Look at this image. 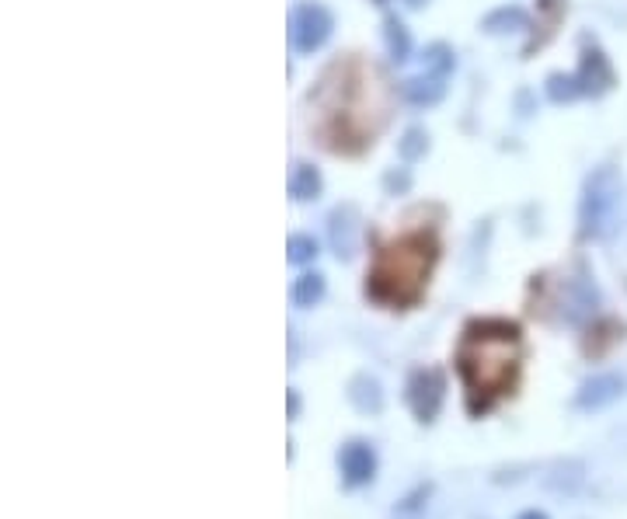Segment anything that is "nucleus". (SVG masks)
<instances>
[{
	"instance_id": "1",
	"label": "nucleus",
	"mask_w": 627,
	"mask_h": 519,
	"mask_svg": "<svg viewBox=\"0 0 627 519\" xmlns=\"http://www.w3.org/2000/svg\"><path fill=\"white\" fill-rule=\"evenodd\" d=\"M621 199H624L621 175L614 168H596L586 178V189H582V203H579L582 237L603 241V237L614 234L617 220H621Z\"/></svg>"
},
{
	"instance_id": "2",
	"label": "nucleus",
	"mask_w": 627,
	"mask_h": 519,
	"mask_svg": "<svg viewBox=\"0 0 627 519\" xmlns=\"http://www.w3.org/2000/svg\"><path fill=\"white\" fill-rule=\"evenodd\" d=\"M331 28H335V21H331L328 7L324 4H314V0H300L297 7H293L290 14V42L293 49H297L300 56H311L317 49L324 46V42L331 39Z\"/></svg>"
},
{
	"instance_id": "3",
	"label": "nucleus",
	"mask_w": 627,
	"mask_h": 519,
	"mask_svg": "<svg viewBox=\"0 0 627 519\" xmlns=\"http://www.w3.org/2000/svg\"><path fill=\"white\" fill-rule=\"evenodd\" d=\"M408 405L422 422H432L443 405V377L432 370H415L408 380Z\"/></svg>"
},
{
	"instance_id": "4",
	"label": "nucleus",
	"mask_w": 627,
	"mask_h": 519,
	"mask_svg": "<svg viewBox=\"0 0 627 519\" xmlns=\"http://www.w3.org/2000/svg\"><path fill=\"white\" fill-rule=\"evenodd\" d=\"M621 394H624V377H617V373H600V377L582 384V391L575 394V408H582V412H600V408L614 405Z\"/></svg>"
},
{
	"instance_id": "5",
	"label": "nucleus",
	"mask_w": 627,
	"mask_h": 519,
	"mask_svg": "<svg viewBox=\"0 0 627 519\" xmlns=\"http://www.w3.org/2000/svg\"><path fill=\"white\" fill-rule=\"evenodd\" d=\"M575 77H579V84H582V95H593V98L607 95L610 84H614V70H610L607 56L596 46L582 53V63H579V70H575Z\"/></svg>"
},
{
	"instance_id": "6",
	"label": "nucleus",
	"mask_w": 627,
	"mask_h": 519,
	"mask_svg": "<svg viewBox=\"0 0 627 519\" xmlns=\"http://www.w3.org/2000/svg\"><path fill=\"white\" fill-rule=\"evenodd\" d=\"M338 464H342V474L349 485H366L373 481V471H377V457L366 443H345L342 453H338Z\"/></svg>"
},
{
	"instance_id": "7",
	"label": "nucleus",
	"mask_w": 627,
	"mask_h": 519,
	"mask_svg": "<svg viewBox=\"0 0 627 519\" xmlns=\"http://www.w3.org/2000/svg\"><path fill=\"white\" fill-rule=\"evenodd\" d=\"M446 81H450V77L432 74V70H422V74L408 77V81L401 84V95H405V102H412L418 108L439 105V102H443V95H446Z\"/></svg>"
},
{
	"instance_id": "8",
	"label": "nucleus",
	"mask_w": 627,
	"mask_h": 519,
	"mask_svg": "<svg viewBox=\"0 0 627 519\" xmlns=\"http://www.w3.org/2000/svg\"><path fill=\"white\" fill-rule=\"evenodd\" d=\"M328 237L331 248H335L338 258H349L356 251V237H359V216L352 206H338L328 220Z\"/></svg>"
},
{
	"instance_id": "9",
	"label": "nucleus",
	"mask_w": 627,
	"mask_h": 519,
	"mask_svg": "<svg viewBox=\"0 0 627 519\" xmlns=\"http://www.w3.org/2000/svg\"><path fill=\"white\" fill-rule=\"evenodd\" d=\"M596 304H600V293H596V286L589 283L586 276H579L572 286H568V307H565V317L572 324L586 321V317L596 314Z\"/></svg>"
},
{
	"instance_id": "10",
	"label": "nucleus",
	"mask_w": 627,
	"mask_h": 519,
	"mask_svg": "<svg viewBox=\"0 0 627 519\" xmlns=\"http://www.w3.org/2000/svg\"><path fill=\"white\" fill-rule=\"evenodd\" d=\"M481 28H485L488 35H509V32H523V28H530V14H526L520 4L495 7L492 14H485V21H481Z\"/></svg>"
},
{
	"instance_id": "11",
	"label": "nucleus",
	"mask_w": 627,
	"mask_h": 519,
	"mask_svg": "<svg viewBox=\"0 0 627 519\" xmlns=\"http://www.w3.org/2000/svg\"><path fill=\"white\" fill-rule=\"evenodd\" d=\"M290 196L297 199V203H311V199L321 196V175H317V168H311V164H297V168H293Z\"/></svg>"
},
{
	"instance_id": "12",
	"label": "nucleus",
	"mask_w": 627,
	"mask_h": 519,
	"mask_svg": "<svg viewBox=\"0 0 627 519\" xmlns=\"http://www.w3.org/2000/svg\"><path fill=\"white\" fill-rule=\"evenodd\" d=\"M349 401L359 408V412H380L384 394H380V384L373 377H356L349 384Z\"/></svg>"
},
{
	"instance_id": "13",
	"label": "nucleus",
	"mask_w": 627,
	"mask_h": 519,
	"mask_svg": "<svg viewBox=\"0 0 627 519\" xmlns=\"http://www.w3.org/2000/svg\"><path fill=\"white\" fill-rule=\"evenodd\" d=\"M384 42H387V53H391L394 63H405L408 56H412V35H408V28L401 25L398 18H387Z\"/></svg>"
},
{
	"instance_id": "14",
	"label": "nucleus",
	"mask_w": 627,
	"mask_h": 519,
	"mask_svg": "<svg viewBox=\"0 0 627 519\" xmlns=\"http://www.w3.org/2000/svg\"><path fill=\"white\" fill-rule=\"evenodd\" d=\"M547 98H551L554 105H565V102H575V98H586L582 95V84L575 74H551L544 84Z\"/></svg>"
},
{
	"instance_id": "15",
	"label": "nucleus",
	"mask_w": 627,
	"mask_h": 519,
	"mask_svg": "<svg viewBox=\"0 0 627 519\" xmlns=\"http://www.w3.org/2000/svg\"><path fill=\"white\" fill-rule=\"evenodd\" d=\"M290 297H293V304L297 307H314L317 300L324 297V276H317V272H304V276L293 283Z\"/></svg>"
},
{
	"instance_id": "16",
	"label": "nucleus",
	"mask_w": 627,
	"mask_h": 519,
	"mask_svg": "<svg viewBox=\"0 0 627 519\" xmlns=\"http://www.w3.org/2000/svg\"><path fill=\"white\" fill-rule=\"evenodd\" d=\"M453 67H457V60H453V49L443 46V42H436V46H429L422 53V70H432V74L450 77Z\"/></svg>"
},
{
	"instance_id": "17",
	"label": "nucleus",
	"mask_w": 627,
	"mask_h": 519,
	"mask_svg": "<svg viewBox=\"0 0 627 519\" xmlns=\"http://www.w3.org/2000/svg\"><path fill=\"white\" fill-rule=\"evenodd\" d=\"M286 255H290L293 265L314 262V258H317V241H314V237H307V234H293L290 244H286Z\"/></svg>"
},
{
	"instance_id": "18",
	"label": "nucleus",
	"mask_w": 627,
	"mask_h": 519,
	"mask_svg": "<svg viewBox=\"0 0 627 519\" xmlns=\"http://www.w3.org/2000/svg\"><path fill=\"white\" fill-rule=\"evenodd\" d=\"M425 147H429V136H425L422 129H408L405 140L398 143V150H401L405 161H418V157L425 154Z\"/></svg>"
},
{
	"instance_id": "19",
	"label": "nucleus",
	"mask_w": 627,
	"mask_h": 519,
	"mask_svg": "<svg viewBox=\"0 0 627 519\" xmlns=\"http://www.w3.org/2000/svg\"><path fill=\"white\" fill-rule=\"evenodd\" d=\"M425 495H429V488H418L415 495H408V499L401 502L398 513H401V516H405V513H418V509H422V499H425Z\"/></svg>"
},
{
	"instance_id": "20",
	"label": "nucleus",
	"mask_w": 627,
	"mask_h": 519,
	"mask_svg": "<svg viewBox=\"0 0 627 519\" xmlns=\"http://www.w3.org/2000/svg\"><path fill=\"white\" fill-rule=\"evenodd\" d=\"M297 408H300V401H297V394L290 391V415H297Z\"/></svg>"
},
{
	"instance_id": "21",
	"label": "nucleus",
	"mask_w": 627,
	"mask_h": 519,
	"mask_svg": "<svg viewBox=\"0 0 627 519\" xmlns=\"http://www.w3.org/2000/svg\"><path fill=\"white\" fill-rule=\"evenodd\" d=\"M520 519H547V513H537V509H533V513H523Z\"/></svg>"
},
{
	"instance_id": "22",
	"label": "nucleus",
	"mask_w": 627,
	"mask_h": 519,
	"mask_svg": "<svg viewBox=\"0 0 627 519\" xmlns=\"http://www.w3.org/2000/svg\"><path fill=\"white\" fill-rule=\"evenodd\" d=\"M405 4H408V7H422L425 0H405Z\"/></svg>"
}]
</instances>
